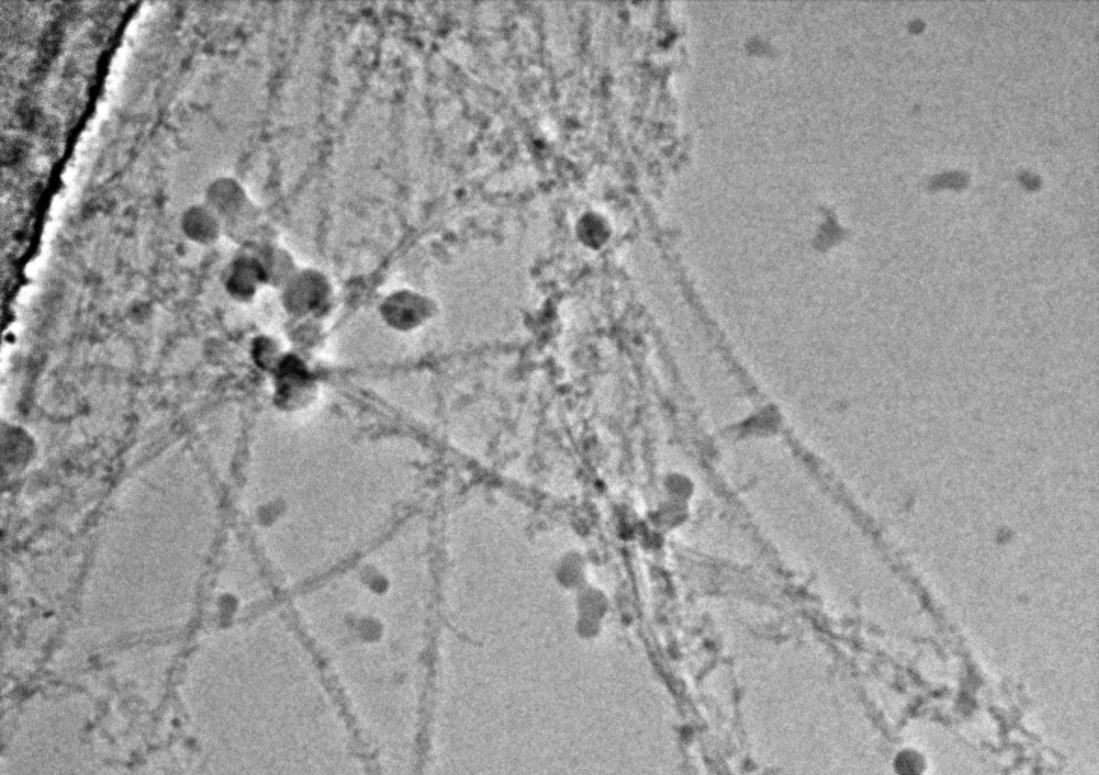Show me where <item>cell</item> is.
<instances>
[{"instance_id":"6da1fadb","label":"cell","mask_w":1099,"mask_h":775,"mask_svg":"<svg viewBox=\"0 0 1099 775\" xmlns=\"http://www.w3.org/2000/svg\"><path fill=\"white\" fill-rule=\"evenodd\" d=\"M206 205L222 218L223 225L252 206L241 185L234 179L220 178L209 185Z\"/></svg>"},{"instance_id":"7a4b0ae2","label":"cell","mask_w":1099,"mask_h":775,"mask_svg":"<svg viewBox=\"0 0 1099 775\" xmlns=\"http://www.w3.org/2000/svg\"><path fill=\"white\" fill-rule=\"evenodd\" d=\"M265 284L264 274L255 253H244L229 265L225 274V285L234 296H250Z\"/></svg>"},{"instance_id":"3957f363","label":"cell","mask_w":1099,"mask_h":775,"mask_svg":"<svg viewBox=\"0 0 1099 775\" xmlns=\"http://www.w3.org/2000/svg\"><path fill=\"white\" fill-rule=\"evenodd\" d=\"M253 253H255L259 265H261L265 284L284 285L285 287L294 274L299 271L293 256L287 250L274 246L273 243L264 244V246L253 250Z\"/></svg>"},{"instance_id":"277c9868","label":"cell","mask_w":1099,"mask_h":775,"mask_svg":"<svg viewBox=\"0 0 1099 775\" xmlns=\"http://www.w3.org/2000/svg\"><path fill=\"white\" fill-rule=\"evenodd\" d=\"M182 229L190 240L199 244H212L225 229L222 218L208 205H194L182 215Z\"/></svg>"}]
</instances>
